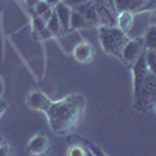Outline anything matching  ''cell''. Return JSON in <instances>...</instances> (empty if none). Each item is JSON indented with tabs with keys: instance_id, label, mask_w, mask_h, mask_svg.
I'll return each instance as SVG.
<instances>
[{
	"instance_id": "25",
	"label": "cell",
	"mask_w": 156,
	"mask_h": 156,
	"mask_svg": "<svg viewBox=\"0 0 156 156\" xmlns=\"http://www.w3.org/2000/svg\"><path fill=\"white\" fill-rule=\"evenodd\" d=\"M3 142H5V139H3V136H2V134H0V145H2Z\"/></svg>"
},
{
	"instance_id": "21",
	"label": "cell",
	"mask_w": 156,
	"mask_h": 156,
	"mask_svg": "<svg viewBox=\"0 0 156 156\" xmlns=\"http://www.w3.org/2000/svg\"><path fill=\"white\" fill-rule=\"evenodd\" d=\"M6 108H8V103H6L5 100H2V98H0V117H2V115L5 114Z\"/></svg>"
},
{
	"instance_id": "1",
	"label": "cell",
	"mask_w": 156,
	"mask_h": 156,
	"mask_svg": "<svg viewBox=\"0 0 156 156\" xmlns=\"http://www.w3.org/2000/svg\"><path fill=\"white\" fill-rule=\"evenodd\" d=\"M27 106L44 112L50 129L56 136H66L80 126L84 117L86 98L83 94H70L61 100H50L41 90H31L27 97Z\"/></svg>"
},
{
	"instance_id": "7",
	"label": "cell",
	"mask_w": 156,
	"mask_h": 156,
	"mask_svg": "<svg viewBox=\"0 0 156 156\" xmlns=\"http://www.w3.org/2000/svg\"><path fill=\"white\" fill-rule=\"evenodd\" d=\"M73 58L81 62V64H87V62H92L95 58V48L94 45L87 42V41H81L78 42L73 47Z\"/></svg>"
},
{
	"instance_id": "8",
	"label": "cell",
	"mask_w": 156,
	"mask_h": 156,
	"mask_svg": "<svg viewBox=\"0 0 156 156\" xmlns=\"http://www.w3.org/2000/svg\"><path fill=\"white\" fill-rule=\"evenodd\" d=\"M48 150H50V140L44 134H34L27 145V154H34V156L45 154Z\"/></svg>"
},
{
	"instance_id": "26",
	"label": "cell",
	"mask_w": 156,
	"mask_h": 156,
	"mask_svg": "<svg viewBox=\"0 0 156 156\" xmlns=\"http://www.w3.org/2000/svg\"><path fill=\"white\" fill-rule=\"evenodd\" d=\"M154 112H156V105H154Z\"/></svg>"
},
{
	"instance_id": "19",
	"label": "cell",
	"mask_w": 156,
	"mask_h": 156,
	"mask_svg": "<svg viewBox=\"0 0 156 156\" xmlns=\"http://www.w3.org/2000/svg\"><path fill=\"white\" fill-rule=\"evenodd\" d=\"M12 153V150H11V147L6 144V140L3 142L2 145H0V156H6V154H11Z\"/></svg>"
},
{
	"instance_id": "4",
	"label": "cell",
	"mask_w": 156,
	"mask_h": 156,
	"mask_svg": "<svg viewBox=\"0 0 156 156\" xmlns=\"http://www.w3.org/2000/svg\"><path fill=\"white\" fill-rule=\"evenodd\" d=\"M131 73H133V105L140 97V89L145 81V76L148 75L147 62H145V51L142 53L131 66Z\"/></svg>"
},
{
	"instance_id": "17",
	"label": "cell",
	"mask_w": 156,
	"mask_h": 156,
	"mask_svg": "<svg viewBox=\"0 0 156 156\" xmlns=\"http://www.w3.org/2000/svg\"><path fill=\"white\" fill-rule=\"evenodd\" d=\"M67 154L69 156H89L87 150L83 148V145H80L78 142H67Z\"/></svg>"
},
{
	"instance_id": "14",
	"label": "cell",
	"mask_w": 156,
	"mask_h": 156,
	"mask_svg": "<svg viewBox=\"0 0 156 156\" xmlns=\"http://www.w3.org/2000/svg\"><path fill=\"white\" fill-rule=\"evenodd\" d=\"M87 27H92L90 23L81 12H78L76 9L72 11V16H70V30H83Z\"/></svg>"
},
{
	"instance_id": "3",
	"label": "cell",
	"mask_w": 156,
	"mask_h": 156,
	"mask_svg": "<svg viewBox=\"0 0 156 156\" xmlns=\"http://www.w3.org/2000/svg\"><path fill=\"white\" fill-rule=\"evenodd\" d=\"M154 105H156V73L148 72L140 89V97L133 106L137 111L147 112L150 108H154Z\"/></svg>"
},
{
	"instance_id": "2",
	"label": "cell",
	"mask_w": 156,
	"mask_h": 156,
	"mask_svg": "<svg viewBox=\"0 0 156 156\" xmlns=\"http://www.w3.org/2000/svg\"><path fill=\"white\" fill-rule=\"evenodd\" d=\"M128 33L120 30L117 25H98V41L100 47L106 55L119 58L122 56V50L128 41Z\"/></svg>"
},
{
	"instance_id": "22",
	"label": "cell",
	"mask_w": 156,
	"mask_h": 156,
	"mask_svg": "<svg viewBox=\"0 0 156 156\" xmlns=\"http://www.w3.org/2000/svg\"><path fill=\"white\" fill-rule=\"evenodd\" d=\"M44 2H47V3H48V5L51 6V8H53V6H55L56 3H59V2H62V0H44Z\"/></svg>"
},
{
	"instance_id": "5",
	"label": "cell",
	"mask_w": 156,
	"mask_h": 156,
	"mask_svg": "<svg viewBox=\"0 0 156 156\" xmlns=\"http://www.w3.org/2000/svg\"><path fill=\"white\" fill-rule=\"evenodd\" d=\"M145 51V45H144V39L142 37H137V39H128L123 50H122V56H120V61L126 66L131 67L134 61Z\"/></svg>"
},
{
	"instance_id": "20",
	"label": "cell",
	"mask_w": 156,
	"mask_h": 156,
	"mask_svg": "<svg viewBox=\"0 0 156 156\" xmlns=\"http://www.w3.org/2000/svg\"><path fill=\"white\" fill-rule=\"evenodd\" d=\"M70 8H76V6H80L81 3H84V2H87V0H64Z\"/></svg>"
},
{
	"instance_id": "9",
	"label": "cell",
	"mask_w": 156,
	"mask_h": 156,
	"mask_svg": "<svg viewBox=\"0 0 156 156\" xmlns=\"http://www.w3.org/2000/svg\"><path fill=\"white\" fill-rule=\"evenodd\" d=\"M53 11L56 12V16H58V19H59V22H61V25H62L64 33H69V31H70L72 8L62 0V2H59V3H56V5L53 6Z\"/></svg>"
},
{
	"instance_id": "10",
	"label": "cell",
	"mask_w": 156,
	"mask_h": 156,
	"mask_svg": "<svg viewBox=\"0 0 156 156\" xmlns=\"http://www.w3.org/2000/svg\"><path fill=\"white\" fill-rule=\"evenodd\" d=\"M67 142H78L80 145H83V148L87 150L89 156H105V154H106L100 147H97L95 144H92L90 140H87V139H84V137H81V136L69 134V136H67Z\"/></svg>"
},
{
	"instance_id": "13",
	"label": "cell",
	"mask_w": 156,
	"mask_h": 156,
	"mask_svg": "<svg viewBox=\"0 0 156 156\" xmlns=\"http://www.w3.org/2000/svg\"><path fill=\"white\" fill-rule=\"evenodd\" d=\"M133 22H134V14L131 11H120V12H117L115 25L120 30H123L125 33H129V30L133 28Z\"/></svg>"
},
{
	"instance_id": "18",
	"label": "cell",
	"mask_w": 156,
	"mask_h": 156,
	"mask_svg": "<svg viewBox=\"0 0 156 156\" xmlns=\"http://www.w3.org/2000/svg\"><path fill=\"white\" fill-rule=\"evenodd\" d=\"M145 62H147L148 72L156 73V51H153V50H145Z\"/></svg>"
},
{
	"instance_id": "23",
	"label": "cell",
	"mask_w": 156,
	"mask_h": 156,
	"mask_svg": "<svg viewBox=\"0 0 156 156\" xmlns=\"http://www.w3.org/2000/svg\"><path fill=\"white\" fill-rule=\"evenodd\" d=\"M36 2H37V0H25V3H27V6H28L30 9L36 5Z\"/></svg>"
},
{
	"instance_id": "6",
	"label": "cell",
	"mask_w": 156,
	"mask_h": 156,
	"mask_svg": "<svg viewBox=\"0 0 156 156\" xmlns=\"http://www.w3.org/2000/svg\"><path fill=\"white\" fill-rule=\"evenodd\" d=\"M154 0H114V6L117 12L120 11H131L133 14L140 11H145Z\"/></svg>"
},
{
	"instance_id": "11",
	"label": "cell",
	"mask_w": 156,
	"mask_h": 156,
	"mask_svg": "<svg viewBox=\"0 0 156 156\" xmlns=\"http://www.w3.org/2000/svg\"><path fill=\"white\" fill-rule=\"evenodd\" d=\"M95 9H97V17H98L100 25H115L117 11L109 9V8L103 6L100 3H95Z\"/></svg>"
},
{
	"instance_id": "24",
	"label": "cell",
	"mask_w": 156,
	"mask_h": 156,
	"mask_svg": "<svg viewBox=\"0 0 156 156\" xmlns=\"http://www.w3.org/2000/svg\"><path fill=\"white\" fill-rule=\"evenodd\" d=\"M151 23H154V25H156V11L151 14Z\"/></svg>"
},
{
	"instance_id": "12",
	"label": "cell",
	"mask_w": 156,
	"mask_h": 156,
	"mask_svg": "<svg viewBox=\"0 0 156 156\" xmlns=\"http://www.w3.org/2000/svg\"><path fill=\"white\" fill-rule=\"evenodd\" d=\"M78 12H81V14L92 23V27L98 25V17H97V9H95V2L94 0H87V2L81 3L80 6L75 8Z\"/></svg>"
},
{
	"instance_id": "16",
	"label": "cell",
	"mask_w": 156,
	"mask_h": 156,
	"mask_svg": "<svg viewBox=\"0 0 156 156\" xmlns=\"http://www.w3.org/2000/svg\"><path fill=\"white\" fill-rule=\"evenodd\" d=\"M45 23H47V28H48V31L51 33V36L66 34V33H64V30H62V25H61V22H59V19H58V16H56L55 11L50 14V17H48V20H47Z\"/></svg>"
},
{
	"instance_id": "15",
	"label": "cell",
	"mask_w": 156,
	"mask_h": 156,
	"mask_svg": "<svg viewBox=\"0 0 156 156\" xmlns=\"http://www.w3.org/2000/svg\"><path fill=\"white\" fill-rule=\"evenodd\" d=\"M144 45H145V50H153L156 51V25L151 23L150 27L145 30L144 33Z\"/></svg>"
}]
</instances>
